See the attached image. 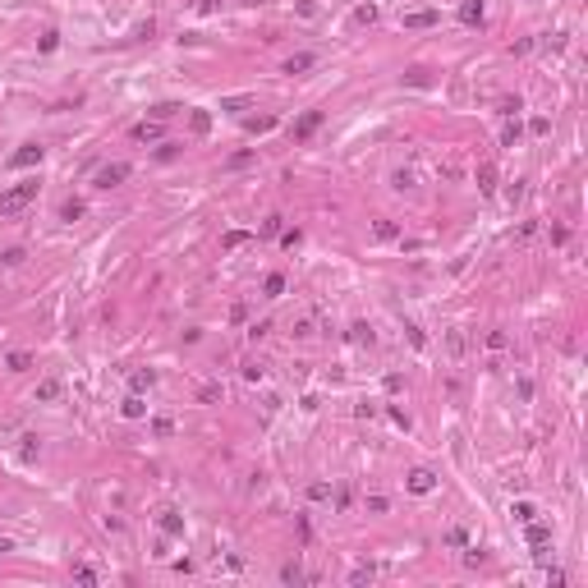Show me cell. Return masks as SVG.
Masks as SVG:
<instances>
[{
    "label": "cell",
    "mask_w": 588,
    "mask_h": 588,
    "mask_svg": "<svg viewBox=\"0 0 588 588\" xmlns=\"http://www.w3.org/2000/svg\"><path fill=\"white\" fill-rule=\"evenodd\" d=\"M37 46H42V51H46V55H51V51H55V46H60V33H55V28H51V33H42V42H37Z\"/></svg>",
    "instance_id": "23"
},
{
    "label": "cell",
    "mask_w": 588,
    "mask_h": 588,
    "mask_svg": "<svg viewBox=\"0 0 588 588\" xmlns=\"http://www.w3.org/2000/svg\"><path fill=\"white\" fill-rule=\"evenodd\" d=\"M281 579H285V584H303V570H299V565H285V570H281Z\"/></svg>",
    "instance_id": "26"
},
{
    "label": "cell",
    "mask_w": 588,
    "mask_h": 588,
    "mask_svg": "<svg viewBox=\"0 0 588 588\" xmlns=\"http://www.w3.org/2000/svg\"><path fill=\"white\" fill-rule=\"evenodd\" d=\"M74 579H78V584H97V570H92V565H78Z\"/></svg>",
    "instance_id": "25"
},
{
    "label": "cell",
    "mask_w": 588,
    "mask_h": 588,
    "mask_svg": "<svg viewBox=\"0 0 588 588\" xmlns=\"http://www.w3.org/2000/svg\"><path fill=\"white\" fill-rule=\"evenodd\" d=\"M312 65H317V55L299 51V55H290V65H285V70H290V74H303V70H312Z\"/></svg>",
    "instance_id": "12"
},
{
    "label": "cell",
    "mask_w": 588,
    "mask_h": 588,
    "mask_svg": "<svg viewBox=\"0 0 588 588\" xmlns=\"http://www.w3.org/2000/svg\"><path fill=\"white\" fill-rule=\"evenodd\" d=\"M524 538H528V547H533L538 561H547V547H552V528H547L543 519H528V524H524Z\"/></svg>",
    "instance_id": "2"
},
{
    "label": "cell",
    "mask_w": 588,
    "mask_h": 588,
    "mask_svg": "<svg viewBox=\"0 0 588 588\" xmlns=\"http://www.w3.org/2000/svg\"><path fill=\"white\" fill-rule=\"evenodd\" d=\"M299 239H303L299 230H285V234H281V244H285V249H299Z\"/></svg>",
    "instance_id": "30"
},
{
    "label": "cell",
    "mask_w": 588,
    "mask_h": 588,
    "mask_svg": "<svg viewBox=\"0 0 588 588\" xmlns=\"http://www.w3.org/2000/svg\"><path fill=\"white\" fill-rule=\"evenodd\" d=\"M5 364H9V372H28L33 368V354H9Z\"/></svg>",
    "instance_id": "19"
},
{
    "label": "cell",
    "mask_w": 588,
    "mask_h": 588,
    "mask_svg": "<svg viewBox=\"0 0 588 588\" xmlns=\"http://www.w3.org/2000/svg\"><path fill=\"white\" fill-rule=\"evenodd\" d=\"M349 584H354V588H359V584H372V565H359V570L349 575Z\"/></svg>",
    "instance_id": "24"
},
{
    "label": "cell",
    "mask_w": 588,
    "mask_h": 588,
    "mask_svg": "<svg viewBox=\"0 0 588 588\" xmlns=\"http://www.w3.org/2000/svg\"><path fill=\"white\" fill-rule=\"evenodd\" d=\"M349 23H354V28H372V23H377V9H372V5H359Z\"/></svg>",
    "instance_id": "13"
},
{
    "label": "cell",
    "mask_w": 588,
    "mask_h": 588,
    "mask_svg": "<svg viewBox=\"0 0 588 588\" xmlns=\"http://www.w3.org/2000/svg\"><path fill=\"white\" fill-rule=\"evenodd\" d=\"M152 381H156V372H152V368H143V372H134V377H129V386H134V391H147Z\"/></svg>",
    "instance_id": "18"
},
{
    "label": "cell",
    "mask_w": 588,
    "mask_h": 588,
    "mask_svg": "<svg viewBox=\"0 0 588 588\" xmlns=\"http://www.w3.org/2000/svg\"><path fill=\"white\" fill-rule=\"evenodd\" d=\"M322 120H327V115H322V111H303V115H299V120H294V124H290V134H294V143H303V138H312V134H317V129H322Z\"/></svg>",
    "instance_id": "4"
},
{
    "label": "cell",
    "mask_w": 588,
    "mask_h": 588,
    "mask_svg": "<svg viewBox=\"0 0 588 588\" xmlns=\"http://www.w3.org/2000/svg\"><path fill=\"white\" fill-rule=\"evenodd\" d=\"M249 106H253V97H225L221 111H249Z\"/></svg>",
    "instance_id": "20"
},
{
    "label": "cell",
    "mask_w": 588,
    "mask_h": 588,
    "mask_svg": "<svg viewBox=\"0 0 588 588\" xmlns=\"http://www.w3.org/2000/svg\"><path fill=\"white\" fill-rule=\"evenodd\" d=\"M161 533H170V538H175V533H184V519L175 515V511H161Z\"/></svg>",
    "instance_id": "14"
},
{
    "label": "cell",
    "mask_w": 588,
    "mask_h": 588,
    "mask_svg": "<svg viewBox=\"0 0 588 588\" xmlns=\"http://www.w3.org/2000/svg\"><path fill=\"white\" fill-rule=\"evenodd\" d=\"M244 377H249V381H262V364H244Z\"/></svg>",
    "instance_id": "31"
},
{
    "label": "cell",
    "mask_w": 588,
    "mask_h": 588,
    "mask_svg": "<svg viewBox=\"0 0 588 588\" xmlns=\"http://www.w3.org/2000/svg\"><path fill=\"white\" fill-rule=\"evenodd\" d=\"M459 23L464 28H483V0H464V5H459Z\"/></svg>",
    "instance_id": "8"
},
{
    "label": "cell",
    "mask_w": 588,
    "mask_h": 588,
    "mask_svg": "<svg viewBox=\"0 0 588 588\" xmlns=\"http://www.w3.org/2000/svg\"><path fill=\"white\" fill-rule=\"evenodd\" d=\"M189 124H193V134L202 138V134L212 129V115H207V111H193V115H189Z\"/></svg>",
    "instance_id": "17"
},
{
    "label": "cell",
    "mask_w": 588,
    "mask_h": 588,
    "mask_svg": "<svg viewBox=\"0 0 588 588\" xmlns=\"http://www.w3.org/2000/svg\"><path fill=\"white\" fill-rule=\"evenodd\" d=\"M42 156H46L42 143H23L18 152H9V165H14V170H28V165H42Z\"/></svg>",
    "instance_id": "5"
},
{
    "label": "cell",
    "mask_w": 588,
    "mask_h": 588,
    "mask_svg": "<svg viewBox=\"0 0 588 588\" xmlns=\"http://www.w3.org/2000/svg\"><path fill=\"white\" fill-rule=\"evenodd\" d=\"M124 180H129V165H124V161H106L102 170L92 175L97 189H115V184H124Z\"/></svg>",
    "instance_id": "3"
},
{
    "label": "cell",
    "mask_w": 588,
    "mask_h": 588,
    "mask_svg": "<svg viewBox=\"0 0 588 588\" xmlns=\"http://www.w3.org/2000/svg\"><path fill=\"white\" fill-rule=\"evenodd\" d=\"M5 552H14V543H5V538H0V556H5Z\"/></svg>",
    "instance_id": "32"
},
{
    "label": "cell",
    "mask_w": 588,
    "mask_h": 588,
    "mask_svg": "<svg viewBox=\"0 0 588 588\" xmlns=\"http://www.w3.org/2000/svg\"><path fill=\"white\" fill-rule=\"evenodd\" d=\"M143 414H147V405H143V396H138V391H134V396L124 400V418H143Z\"/></svg>",
    "instance_id": "16"
},
{
    "label": "cell",
    "mask_w": 588,
    "mask_h": 588,
    "mask_svg": "<svg viewBox=\"0 0 588 588\" xmlns=\"http://www.w3.org/2000/svg\"><path fill=\"white\" fill-rule=\"evenodd\" d=\"M432 487H437V474H432V469H414V474H409V492H414V496H428Z\"/></svg>",
    "instance_id": "7"
},
{
    "label": "cell",
    "mask_w": 588,
    "mask_h": 588,
    "mask_svg": "<svg viewBox=\"0 0 588 588\" xmlns=\"http://www.w3.org/2000/svg\"><path fill=\"white\" fill-rule=\"evenodd\" d=\"M161 138V120H143V124H134V143H156Z\"/></svg>",
    "instance_id": "9"
},
{
    "label": "cell",
    "mask_w": 588,
    "mask_h": 588,
    "mask_svg": "<svg viewBox=\"0 0 588 588\" xmlns=\"http://www.w3.org/2000/svg\"><path fill=\"white\" fill-rule=\"evenodd\" d=\"M437 9L432 5H418V9H405V14H400V23H405V28H432L437 23Z\"/></svg>",
    "instance_id": "6"
},
{
    "label": "cell",
    "mask_w": 588,
    "mask_h": 588,
    "mask_svg": "<svg viewBox=\"0 0 588 588\" xmlns=\"http://www.w3.org/2000/svg\"><path fill=\"white\" fill-rule=\"evenodd\" d=\"M244 239H249V234H244V230H230V234H225V249H239Z\"/></svg>",
    "instance_id": "28"
},
{
    "label": "cell",
    "mask_w": 588,
    "mask_h": 588,
    "mask_svg": "<svg viewBox=\"0 0 588 588\" xmlns=\"http://www.w3.org/2000/svg\"><path fill=\"white\" fill-rule=\"evenodd\" d=\"M377 239H396V225H391V221H377Z\"/></svg>",
    "instance_id": "29"
},
{
    "label": "cell",
    "mask_w": 588,
    "mask_h": 588,
    "mask_svg": "<svg viewBox=\"0 0 588 588\" xmlns=\"http://www.w3.org/2000/svg\"><path fill=\"white\" fill-rule=\"evenodd\" d=\"M308 496H312V501H327L331 487H327V483H312V487H308Z\"/></svg>",
    "instance_id": "27"
},
{
    "label": "cell",
    "mask_w": 588,
    "mask_h": 588,
    "mask_svg": "<svg viewBox=\"0 0 588 588\" xmlns=\"http://www.w3.org/2000/svg\"><path fill=\"white\" fill-rule=\"evenodd\" d=\"M37 400H42V405H51V400H60V381H55V377H46L42 386H37Z\"/></svg>",
    "instance_id": "11"
},
{
    "label": "cell",
    "mask_w": 588,
    "mask_h": 588,
    "mask_svg": "<svg viewBox=\"0 0 588 588\" xmlns=\"http://www.w3.org/2000/svg\"><path fill=\"white\" fill-rule=\"evenodd\" d=\"M37 198V180H23V184H9L5 193H0V217H18V212L28 207V202Z\"/></svg>",
    "instance_id": "1"
},
{
    "label": "cell",
    "mask_w": 588,
    "mask_h": 588,
    "mask_svg": "<svg viewBox=\"0 0 588 588\" xmlns=\"http://www.w3.org/2000/svg\"><path fill=\"white\" fill-rule=\"evenodd\" d=\"M511 515L519 519V524H528V519H538V506H533V501H515V506H511Z\"/></svg>",
    "instance_id": "15"
},
{
    "label": "cell",
    "mask_w": 588,
    "mask_h": 588,
    "mask_svg": "<svg viewBox=\"0 0 588 588\" xmlns=\"http://www.w3.org/2000/svg\"><path fill=\"white\" fill-rule=\"evenodd\" d=\"M478 189H483V193H496V165L492 161L478 165Z\"/></svg>",
    "instance_id": "10"
},
{
    "label": "cell",
    "mask_w": 588,
    "mask_h": 588,
    "mask_svg": "<svg viewBox=\"0 0 588 588\" xmlns=\"http://www.w3.org/2000/svg\"><path fill=\"white\" fill-rule=\"evenodd\" d=\"M175 111H180V106H175V102H161V106H152V120H161V124H165V120H170Z\"/></svg>",
    "instance_id": "21"
},
{
    "label": "cell",
    "mask_w": 588,
    "mask_h": 588,
    "mask_svg": "<svg viewBox=\"0 0 588 588\" xmlns=\"http://www.w3.org/2000/svg\"><path fill=\"white\" fill-rule=\"evenodd\" d=\"M262 290H267V294H271V299H276V294H281V290H285V276H281V271H271V276H267V285H262Z\"/></svg>",
    "instance_id": "22"
}]
</instances>
